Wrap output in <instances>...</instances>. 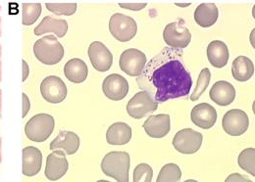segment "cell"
<instances>
[{"label":"cell","instance_id":"obj_35","mask_svg":"<svg viewBox=\"0 0 255 182\" xmlns=\"http://www.w3.org/2000/svg\"><path fill=\"white\" fill-rule=\"evenodd\" d=\"M177 5H178V6H182V7H184V6H190V5H191V3H186V4H178V3H177Z\"/></svg>","mask_w":255,"mask_h":182},{"label":"cell","instance_id":"obj_26","mask_svg":"<svg viewBox=\"0 0 255 182\" xmlns=\"http://www.w3.org/2000/svg\"><path fill=\"white\" fill-rule=\"evenodd\" d=\"M41 14L40 3H24L22 12V23L25 26L34 24Z\"/></svg>","mask_w":255,"mask_h":182},{"label":"cell","instance_id":"obj_18","mask_svg":"<svg viewBox=\"0 0 255 182\" xmlns=\"http://www.w3.org/2000/svg\"><path fill=\"white\" fill-rule=\"evenodd\" d=\"M42 166V154L39 149L29 146L23 149V175L29 178L36 176Z\"/></svg>","mask_w":255,"mask_h":182},{"label":"cell","instance_id":"obj_12","mask_svg":"<svg viewBox=\"0 0 255 182\" xmlns=\"http://www.w3.org/2000/svg\"><path fill=\"white\" fill-rule=\"evenodd\" d=\"M102 91L110 100L120 101L128 95V84L124 77L118 74H112L103 81Z\"/></svg>","mask_w":255,"mask_h":182},{"label":"cell","instance_id":"obj_4","mask_svg":"<svg viewBox=\"0 0 255 182\" xmlns=\"http://www.w3.org/2000/svg\"><path fill=\"white\" fill-rule=\"evenodd\" d=\"M55 127L54 118L48 114L33 116L25 126L27 137L34 142L45 141L53 132Z\"/></svg>","mask_w":255,"mask_h":182},{"label":"cell","instance_id":"obj_5","mask_svg":"<svg viewBox=\"0 0 255 182\" xmlns=\"http://www.w3.org/2000/svg\"><path fill=\"white\" fill-rule=\"evenodd\" d=\"M165 43L174 49H184L191 43V33L183 19L168 24L163 30Z\"/></svg>","mask_w":255,"mask_h":182},{"label":"cell","instance_id":"obj_9","mask_svg":"<svg viewBox=\"0 0 255 182\" xmlns=\"http://www.w3.org/2000/svg\"><path fill=\"white\" fill-rule=\"evenodd\" d=\"M146 56L138 49L129 48L125 50L120 57L121 70L130 77H139L146 65Z\"/></svg>","mask_w":255,"mask_h":182},{"label":"cell","instance_id":"obj_13","mask_svg":"<svg viewBox=\"0 0 255 182\" xmlns=\"http://www.w3.org/2000/svg\"><path fill=\"white\" fill-rule=\"evenodd\" d=\"M69 168L66 154L61 150H54L47 156L44 175L47 180L56 182L63 178Z\"/></svg>","mask_w":255,"mask_h":182},{"label":"cell","instance_id":"obj_34","mask_svg":"<svg viewBox=\"0 0 255 182\" xmlns=\"http://www.w3.org/2000/svg\"><path fill=\"white\" fill-rule=\"evenodd\" d=\"M25 107V110H23V118L26 117L28 111L30 110V101H29V98L27 97L26 94L23 93V108Z\"/></svg>","mask_w":255,"mask_h":182},{"label":"cell","instance_id":"obj_21","mask_svg":"<svg viewBox=\"0 0 255 182\" xmlns=\"http://www.w3.org/2000/svg\"><path fill=\"white\" fill-rule=\"evenodd\" d=\"M228 46L221 40H213L207 47V58L214 68H224L229 61Z\"/></svg>","mask_w":255,"mask_h":182},{"label":"cell","instance_id":"obj_29","mask_svg":"<svg viewBox=\"0 0 255 182\" xmlns=\"http://www.w3.org/2000/svg\"><path fill=\"white\" fill-rule=\"evenodd\" d=\"M210 80H211V73H210L208 68H204L198 76V80H197L195 90L191 94V101H196L201 97V95L204 93V91H206V89L208 88V86L210 84Z\"/></svg>","mask_w":255,"mask_h":182},{"label":"cell","instance_id":"obj_25","mask_svg":"<svg viewBox=\"0 0 255 182\" xmlns=\"http://www.w3.org/2000/svg\"><path fill=\"white\" fill-rule=\"evenodd\" d=\"M232 74L238 82H248L255 74V66L253 61L246 56L237 57L232 65Z\"/></svg>","mask_w":255,"mask_h":182},{"label":"cell","instance_id":"obj_30","mask_svg":"<svg viewBox=\"0 0 255 182\" xmlns=\"http://www.w3.org/2000/svg\"><path fill=\"white\" fill-rule=\"evenodd\" d=\"M46 8L55 15L72 16L77 11V3H46Z\"/></svg>","mask_w":255,"mask_h":182},{"label":"cell","instance_id":"obj_14","mask_svg":"<svg viewBox=\"0 0 255 182\" xmlns=\"http://www.w3.org/2000/svg\"><path fill=\"white\" fill-rule=\"evenodd\" d=\"M89 57L93 67L98 72H107L113 64V55L100 41H94L89 47Z\"/></svg>","mask_w":255,"mask_h":182},{"label":"cell","instance_id":"obj_7","mask_svg":"<svg viewBox=\"0 0 255 182\" xmlns=\"http://www.w3.org/2000/svg\"><path fill=\"white\" fill-rule=\"evenodd\" d=\"M158 108V102L147 91H139L133 95L127 105L128 114L133 119H141L153 113Z\"/></svg>","mask_w":255,"mask_h":182},{"label":"cell","instance_id":"obj_1","mask_svg":"<svg viewBox=\"0 0 255 182\" xmlns=\"http://www.w3.org/2000/svg\"><path fill=\"white\" fill-rule=\"evenodd\" d=\"M183 57L181 49L163 48L137 77L138 88L147 91L158 103L187 96L191 92L192 79Z\"/></svg>","mask_w":255,"mask_h":182},{"label":"cell","instance_id":"obj_28","mask_svg":"<svg viewBox=\"0 0 255 182\" xmlns=\"http://www.w3.org/2000/svg\"><path fill=\"white\" fill-rule=\"evenodd\" d=\"M239 166L251 174L253 177L255 176V149L248 148L242 152L238 159Z\"/></svg>","mask_w":255,"mask_h":182},{"label":"cell","instance_id":"obj_3","mask_svg":"<svg viewBox=\"0 0 255 182\" xmlns=\"http://www.w3.org/2000/svg\"><path fill=\"white\" fill-rule=\"evenodd\" d=\"M33 53L42 64L55 65L63 59V45L54 35H46L35 41Z\"/></svg>","mask_w":255,"mask_h":182},{"label":"cell","instance_id":"obj_27","mask_svg":"<svg viewBox=\"0 0 255 182\" xmlns=\"http://www.w3.org/2000/svg\"><path fill=\"white\" fill-rule=\"evenodd\" d=\"M182 179V171L176 164H167L160 171L157 182H178Z\"/></svg>","mask_w":255,"mask_h":182},{"label":"cell","instance_id":"obj_11","mask_svg":"<svg viewBox=\"0 0 255 182\" xmlns=\"http://www.w3.org/2000/svg\"><path fill=\"white\" fill-rule=\"evenodd\" d=\"M40 93L43 99L47 102L58 104L66 99L67 87L60 78L50 76L42 81L40 85Z\"/></svg>","mask_w":255,"mask_h":182},{"label":"cell","instance_id":"obj_10","mask_svg":"<svg viewBox=\"0 0 255 182\" xmlns=\"http://www.w3.org/2000/svg\"><path fill=\"white\" fill-rule=\"evenodd\" d=\"M222 125L225 132L229 135L241 136L248 130L250 119L243 110L233 109L224 115Z\"/></svg>","mask_w":255,"mask_h":182},{"label":"cell","instance_id":"obj_15","mask_svg":"<svg viewBox=\"0 0 255 182\" xmlns=\"http://www.w3.org/2000/svg\"><path fill=\"white\" fill-rule=\"evenodd\" d=\"M191 119L196 126L202 129H210L217 121V112L210 104L200 103L192 109Z\"/></svg>","mask_w":255,"mask_h":182},{"label":"cell","instance_id":"obj_6","mask_svg":"<svg viewBox=\"0 0 255 182\" xmlns=\"http://www.w3.org/2000/svg\"><path fill=\"white\" fill-rule=\"evenodd\" d=\"M109 30L114 38L121 42H127L135 36L137 26L131 17L116 13L110 18Z\"/></svg>","mask_w":255,"mask_h":182},{"label":"cell","instance_id":"obj_32","mask_svg":"<svg viewBox=\"0 0 255 182\" xmlns=\"http://www.w3.org/2000/svg\"><path fill=\"white\" fill-rule=\"evenodd\" d=\"M147 3H119V6L124 9H128L131 11H139L143 8H145Z\"/></svg>","mask_w":255,"mask_h":182},{"label":"cell","instance_id":"obj_22","mask_svg":"<svg viewBox=\"0 0 255 182\" xmlns=\"http://www.w3.org/2000/svg\"><path fill=\"white\" fill-rule=\"evenodd\" d=\"M64 74L71 83L82 84L88 78L89 69L84 61L74 58L66 63L64 67Z\"/></svg>","mask_w":255,"mask_h":182},{"label":"cell","instance_id":"obj_8","mask_svg":"<svg viewBox=\"0 0 255 182\" xmlns=\"http://www.w3.org/2000/svg\"><path fill=\"white\" fill-rule=\"evenodd\" d=\"M203 136L191 128H185L177 132L173 139L174 148L181 154L191 155L198 151L202 145Z\"/></svg>","mask_w":255,"mask_h":182},{"label":"cell","instance_id":"obj_2","mask_svg":"<svg viewBox=\"0 0 255 182\" xmlns=\"http://www.w3.org/2000/svg\"><path fill=\"white\" fill-rule=\"evenodd\" d=\"M100 166L105 176L116 182H128L129 155L127 152L114 151L106 154Z\"/></svg>","mask_w":255,"mask_h":182},{"label":"cell","instance_id":"obj_19","mask_svg":"<svg viewBox=\"0 0 255 182\" xmlns=\"http://www.w3.org/2000/svg\"><path fill=\"white\" fill-rule=\"evenodd\" d=\"M210 99L219 106H228L236 99V90L228 82L220 81L213 85L209 91Z\"/></svg>","mask_w":255,"mask_h":182},{"label":"cell","instance_id":"obj_20","mask_svg":"<svg viewBox=\"0 0 255 182\" xmlns=\"http://www.w3.org/2000/svg\"><path fill=\"white\" fill-rule=\"evenodd\" d=\"M219 11L214 3H202L194 11V21L202 28L212 27L218 20Z\"/></svg>","mask_w":255,"mask_h":182},{"label":"cell","instance_id":"obj_24","mask_svg":"<svg viewBox=\"0 0 255 182\" xmlns=\"http://www.w3.org/2000/svg\"><path fill=\"white\" fill-rule=\"evenodd\" d=\"M68 30V23L66 20L55 19L51 16H46L42 19L39 25L34 29L35 35H42L47 32H53L58 37H63Z\"/></svg>","mask_w":255,"mask_h":182},{"label":"cell","instance_id":"obj_33","mask_svg":"<svg viewBox=\"0 0 255 182\" xmlns=\"http://www.w3.org/2000/svg\"><path fill=\"white\" fill-rule=\"evenodd\" d=\"M250 182L251 181L250 180H247V179H245V177H243V176H241V175H239V174H233V175H231L227 180H226V182Z\"/></svg>","mask_w":255,"mask_h":182},{"label":"cell","instance_id":"obj_31","mask_svg":"<svg viewBox=\"0 0 255 182\" xmlns=\"http://www.w3.org/2000/svg\"><path fill=\"white\" fill-rule=\"evenodd\" d=\"M153 177V170L147 164H139L135 167L132 176L133 182H151Z\"/></svg>","mask_w":255,"mask_h":182},{"label":"cell","instance_id":"obj_17","mask_svg":"<svg viewBox=\"0 0 255 182\" xmlns=\"http://www.w3.org/2000/svg\"><path fill=\"white\" fill-rule=\"evenodd\" d=\"M50 150H61L67 155H74L80 148V137L73 131L62 130L50 143Z\"/></svg>","mask_w":255,"mask_h":182},{"label":"cell","instance_id":"obj_23","mask_svg":"<svg viewBox=\"0 0 255 182\" xmlns=\"http://www.w3.org/2000/svg\"><path fill=\"white\" fill-rule=\"evenodd\" d=\"M131 138V128L126 122H115L107 130L106 140L110 145H125Z\"/></svg>","mask_w":255,"mask_h":182},{"label":"cell","instance_id":"obj_16","mask_svg":"<svg viewBox=\"0 0 255 182\" xmlns=\"http://www.w3.org/2000/svg\"><path fill=\"white\" fill-rule=\"evenodd\" d=\"M146 134L151 138H163L171 129L170 116L167 114H160L157 116H149V118L142 124Z\"/></svg>","mask_w":255,"mask_h":182}]
</instances>
